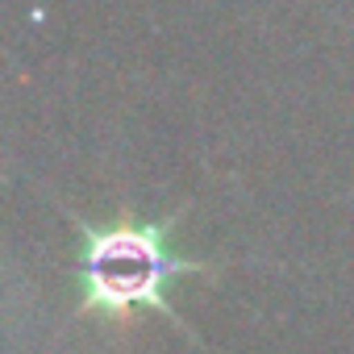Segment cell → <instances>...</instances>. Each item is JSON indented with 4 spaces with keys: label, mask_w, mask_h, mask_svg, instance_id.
Instances as JSON below:
<instances>
[{
    "label": "cell",
    "mask_w": 354,
    "mask_h": 354,
    "mask_svg": "<svg viewBox=\"0 0 354 354\" xmlns=\"http://www.w3.org/2000/svg\"><path fill=\"white\" fill-rule=\"evenodd\" d=\"M80 259H75V288H80V317H100V321H125L138 308H154L184 325V317L171 308L167 292L175 279L188 275H213V263L188 259L171 246V230L180 225V213L167 221H138V217H117L109 225H88L80 221ZM196 337V333H188Z\"/></svg>",
    "instance_id": "obj_1"
}]
</instances>
